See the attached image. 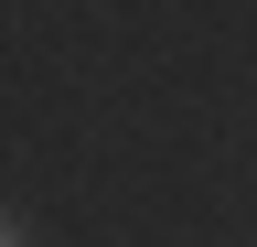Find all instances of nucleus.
I'll return each mask as SVG.
<instances>
[{"instance_id":"f257e3e1","label":"nucleus","mask_w":257,"mask_h":247,"mask_svg":"<svg viewBox=\"0 0 257 247\" xmlns=\"http://www.w3.org/2000/svg\"><path fill=\"white\" fill-rule=\"evenodd\" d=\"M0 247H11V226H0Z\"/></svg>"}]
</instances>
